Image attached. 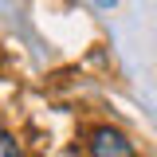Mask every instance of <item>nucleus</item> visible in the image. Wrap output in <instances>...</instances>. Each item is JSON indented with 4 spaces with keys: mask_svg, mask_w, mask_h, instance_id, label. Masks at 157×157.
I'll return each mask as SVG.
<instances>
[{
    "mask_svg": "<svg viewBox=\"0 0 157 157\" xmlns=\"http://www.w3.org/2000/svg\"><path fill=\"white\" fill-rule=\"evenodd\" d=\"M86 157H137L134 153V141L114 130V126H98L90 141H86Z\"/></svg>",
    "mask_w": 157,
    "mask_h": 157,
    "instance_id": "1",
    "label": "nucleus"
},
{
    "mask_svg": "<svg viewBox=\"0 0 157 157\" xmlns=\"http://www.w3.org/2000/svg\"><path fill=\"white\" fill-rule=\"evenodd\" d=\"M0 157H20V141L4 130H0Z\"/></svg>",
    "mask_w": 157,
    "mask_h": 157,
    "instance_id": "2",
    "label": "nucleus"
}]
</instances>
